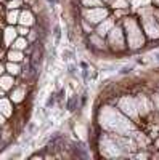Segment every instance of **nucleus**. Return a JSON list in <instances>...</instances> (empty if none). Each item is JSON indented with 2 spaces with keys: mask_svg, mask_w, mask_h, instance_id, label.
Instances as JSON below:
<instances>
[{
  "mask_svg": "<svg viewBox=\"0 0 159 160\" xmlns=\"http://www.w3.org/2000/svg\"><path fill=\"white\" fill-rule=\"evenodd\" d=\"M154 59H156V61H159V51H156V53H154Z\"/></svg>",
  "mask_w": 159,
  "mask_h": 160,
  "instance_id": "nucleus-1",
  "label": "nucleus"
}]
</instances>
